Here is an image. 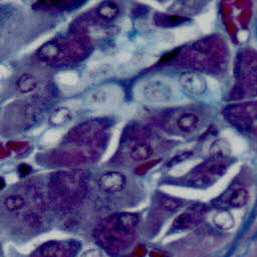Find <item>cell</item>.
Returning <instances> with one entry per match:
<instances>
[{
  "label": "cell",
  "instance_id": "27",
  "mask_svg": "<svg viewBox=\"0 0 257 257\" xmlns=\"http://www.w3.org/2000/svg\"><path fill=\"white\" fill-rule=\"evenodd\" d=\"M25 143H21V142H10L9 144H7V147L11 150H16V151H20L22 149H24L25 147Z\"/></svg>",
  "mask_w": 257,
  "mask_h": 257
},
{
  "label": "cell",
  "instance_id": "8",
  "mask_svg": "<svg viewBox=\"0 0 257 257\" xmlns=\"http://www.w3.org/2000/svg\"><path fill=\"white\" fill-rule=\"evenodd\" d=\"M97 185L105 193H117L125 187L126 177L117 171H107L98 177Z\"/></svg>",
  "mask_w": 257,
  "mask_h": 257
},
{
  "label": "cell",
  "instance_id": "14",
  "mask_svg": "<svg viewBox=\"0 0 257 257\" xmlns=\"http://www.w3.org/2000/svg\"><path fill=\"white\" fill-rule=\"evenodd\" d=\"M199 121V116L195 112L186 111L179 115L176 120V124L179 131L184 133H190L198 126Z\"/></svg>",
  "mask_w": 257,
  "mask_h": 257
},
{
  "label": "cell",
  "instance_id": "29",
  "mask_svg": "<svg viewBox=\"0 0 257 257\" xmlns=\"http://www.w3.org/2000/svg\"><path fill=\"white\" fill-rule=\"evenodd\" d=\"M3 249H2V246H1V243H0V257H3Z\"/></svg>",
  "mask_w": 257,
  "mask_h": 257
},
{
  "label": "cell",
  "instance_id": "25",
  "mask_svg": "<svg viewBox=\"0 0 257 257\" xmlns=\"http://www.w3.org/2000/svg\"><path fill=\"white\" fill-rule=\"evenodd\" d=\"M160 160H150V161H147L145 162L144 164L140 165L138 168H136L135 170V174L139 175V176H143L145 175L146 173H148L151 169H153L158 163H159Z\"/></svg>",
  "mask_w": 257,
  "mask_h": 257
},
{
  "label": "cell",
  "instance_id": "9",
  "mask_svg": "<svg viewBox=\"0 0 257 257\" xmlns=\"http://www.w3.org/2000/svg\"><path fill=\"white\" fill-rule=\"evenodd\" d=\"M180 85L183 90L191 96H200L207 89L205 78L198 73H186L180 77Z\"/></svg>",
  "mask_w": 257,
  "mask_h": 257
},
{
  "label": "cell",
  "instance_id": "1",
  "mask_svg": "<svg viewBox=\"0 0 257 257\" xmlns=\"http://www.w3.org/2000/svg\"><path fill=\"white\" fill-rule=\"evenodd\" d=\"M52 193L57 201L68 204L80 200L85 192V182L76 171H61L51 176Z\"/></svg>",
  "mask_w": 257,
  "mask_h": 257
},
{
  "label": "cell",
  "instance_id": "19",
  "mask_svg": "<svg viewBox=\"0 0 257 257\" xmlns=\"http://www.w3.org/2000/svg\"><path fill=\"white\" fill-rule=\"evenodd\" d=\"M26 204V199L23 195L19 193L8 194L3 199V206L9 212H17L24 208Z\"/></svg>",
  "mask_w": 257,
  "mask_h": 257
},
{
  "label": "cell",
  "instance_id": "5",
  "mask_svg": "<svg viewBox=\"0 0 257 257\" xmlns=\"http://www.w3.org/2000/svg\"><path fill=\"white\" fill-rule=\"evenodd\" d=\"M81 244L76 240H50L37 250L39 257H75Z\"/></svg>",
  "mask_w": 257,
  "mask_h": 257
},
{
  "label": "cell",
  "instance_id": "4",
  "mask_svg": "<svg viewBox=\"0 0 257 257\" xmlns=\"http://www.w3.org/2000/svg\"><path fill=\"white\" fill-rule=\"evenodd\" d=\"M135 233H130L112 225L107 220L103 222L96 233V238L100 246L111 255L122 252L132 243Z\"/></svg>",
  "mask_w": 257,
  "mask_h": 257
},
{
  "label": "cell",
  "instance_id": "28",
  "mask_svg": "<svg viewBox=\"0 0 257 257\" xmlns=\"http://www.w3.org/2000/svg\"><path fill=\"white\" fill-rule=\"evenodd\" d=\"M4 185H5V182H4L3 178L0 177V190H2V188L4 187Z\"/></svg>",
  "mask_w": 257,
  "mask_h": 257
},
{
  "label": "cell",
  "instance_id": "16",
  "mask_svg": "<svg viewBox=\"0 0 257 257\" xmlns=\"http://www.w3.org/2000/svg\"><path fill=\"white\" fill-rule=\"evenodd\" d=\"M15 85L17 90L21 93H29L37 87L38 80L32 73L23 72L16 79Z\"/></svg>",
  "mask_w": 257,
  "mask_h": 257
},
{
  "label": "cell",
  "instance_id": "6",
  "mask_svg": "<svg viewBox=\"0 0 257 257\" xmlns=\"http://www.w3.org/2000/svg\"><path fill=\"white\" fill-rule=\"evenodd\" d=\"M229 121L242 130H255V103H246L240 106L230 107L224 112Z\"/></svg>",
  "mask_w": 257,
  "mask_h": 257
},
{
  "label": "cell",
  "instance_id": "7",
  "mask_svg": "<svg viewBox=\"0 0 257 257\" xmlns=\"http://www.w3.org/2000/svg\"><path fill=\"white\" fill-rule=\"evenodd\" d=\"M206 208L204 205H196L181 213L172 224V230L183 231L196 226L203 218Z\"/></svg>",
  "mask_w": 257,
  "mask_h": 257
},
{
  "label": "cell",
  "instance_id": "15",
  "mask_svg": "<svg viewBox=\"0 0 257 257\" xmlns=\"http://www.w3.org/2000/svg\"><path fill=\"white\" fill-rule=\"evenodd\" d=\"M128 153L134 161H148L153 155V149L146 142H138L131 147Z\"/></svg>",
  "mask_w": 257,
  "mask_h": 257
},
{
  "label": "cell",
  "instance_id": "10",
  "mask_svg": "<svg viewBox=\"0 0 257 257\" xmlns=\"http://www.w3.org/2000/svg\"><path fill=\"white\" fill-rule=\"evenodd\" d=\"M144 96L151 101L163 102L167 101L172 96L171 88L163 81L153 80L148 82L143 89Z\"/></svg>",
  "mask_w": 257,
  "mask_h": 257
},
{
  "label": "cell",
  "instance_id": "26",
  "mask_svg": "<svg viewBox=\"0 0 257 257\" xmlns=\"http://www.w3.org/2000/svg\"><path fill=\"white\" fill-rule=\"evenodd\" d=\"M25 221L28 225L33 226V227H36L39 225V218L33 212H28L25 214Z\"/></svg>",
  "mask_w": 257,
  "mask_h": 257
},
{
  "label": "cell",
  "instance_id": "3",
  "mask_svg": "<svg viewBox=\"0 0 257 257\" xmlns=\"http://www.w3.org/2000/svg\"><path fill=\"white\" fill-rule=\"evenodd\" d=\"M229 165L227 156L213 155L192 171L190 182L196 187H208L226 173Z\"/></svg>",
  "mask_w": 257,
  "mask_h": 257
},
{
  "label": "cell",
  "instance_id": "2",
  "mask_svg": "<svg viewBox=\"0 0 257 257\" xmlns=\"http://www.w3.org/2000/svg\"><path fill=\"white\" fill-rule=\"evenodd\" d=\"M224 55L222 54V49L218 48L216 41L214 39H203L195 42L183 54L182 57L189 62L198 64L201 66H210L217 70L224 65Z\"/></svg>",
  "mask_w": 257,
  "mask_h": 257
},
{
  "label": "cell",
  "instance_id": "11",
  "mask_svg": "<svg viewBox=\"0 0 257 257\" xmlns=\"http://www.w3.org/2000/svg\"><path fill=\"white\" fill-rule=\"evenodd\" d=\"M239 74L243 80H249L251 83H255V71H256V57L254 51L243 52L239 58Z\"/></svg>",
  "mask_w": 257,
  "mask_h": 257
},
{
  "label": "cell",
  "instance_id": "12",
  "mask_svg": "<svg viewBox=\"0 0 257 257\" xmlns=\"http://www.w3.org/2000/svg\"><path fill=\"white\" fill-rule=\"evenodd\" d=\"M107 221H109L114 226L122 229L123 231L135 233V230L139 224V216L135 213L124 212L107 218Z\"/></svg>",
  "mask_w": 257,
  "mask_h": 257
},
{
  "label": "cell",
  "instance_id": "23",
  "mask_svg": "<svg viewBox=\"0 0 257 257\" xmlns=\"http://www.w3.org/2000/svg\"><path fill=\"white\" fill-rule=\"evenodd\" d=\"M215 224L222 229H229L234 224V219L228 211H220L214 218Z\"/></svg>",
  "mask_w": 257,
  "mask_h": 257
},
{
  "label": "cell",
  "instance_id": "13",
  "mask_svg": "<svg viewBox=\"0 0 257 257\" xmlns=\"http://www.w3.org/2000/svg\"><path fill=\"white\" fill-rule=\"evenodd\" d=\"M62 54V44L59 41L51 40L38 49V55L42 60L53 61Z\"/></svg>",
  "mask_w": 257,
  "mask_h": 257
},
{
  "label": "cell",
  "instance_id": "18",
  "mask_svg": "<svg viewBox=\"0 0 257 257\" xmlns=\"http://www.w3.org/2000/svg\"><path fill=\"white\" fill-rule=\"evenodd\" d=\"M249 201V192L245 188H237L227 198V205L231 208H242Z\"/></svg>",
  "mask_w": 257,
  "mask_h": 257
},
{
  "label": "cell",
  "instance_id": "20",
  "mask_svg": "<svg viewBox=\"0 0 257 257\" xmlns=\"http://www.w3.org/2000/svg\"><path fill=\"white\" fill-rule=\"evenodd\" d=\"M74 3L72 1H39L34 4V7L42 11H62L71 8Z\"/></svg>",
  "mask_w": 257,
  "mask_h": 257
},
{
  "label": "cell",
  "instance_id": "21",
  "mask_svg": "<svg viewBox=\"0 0 257 257\" xmlns=\"http://www.w3.org/2000/svg\"><path fill=\"white\" fill-rule=\"evenodd\" d=\"M158 201L162 208L170 212H175L184 205V200L167 194H159Z\"/></svg>",
  "mask_w": 257,
  "mask_h": 257
},
{
  "label": "cell",
  "instance_id": "24",
  "mask_svg": "<svg viewBox=\"0 0 257 257\" xmlns=\"http://www.w3.org/2000/svg\"><path fill=\"white\" fill-rule=\"evenodd\" d=\"M187 20L186 17H182L179 15H167V14H159L156 17V23L158 25H178Z\"/></svg>",
  "mask_w": 257,
  "mask_h": 257
},
{
  "label": "cell",
  "instance_id": "17",
  "mask_svg": "<svg viewBox=\"0 0 257 257\" xmlns=\"http://www.w3.org/2000/svg\"><path fill=\"white\" fill-rule=\"evenodd\" d=\"M118 13H119L118 6L114 2H111V1L101 2L96 7V15L104 21L113 20L114 18L117 17Z\"/></svg>",
  "mask_w": 257,
  "mask_h": 257
},
{
  "label": "cell",
  "instance_id": "22",
  "mask_svg": "<svg viewBox=\"0 0 257 257\" xmlns=\"http://www.w3.org/2000/svg\"><path fill=\"white\" fill-rule=\"evenodd\" d=\"M71 116L70 110L66 107H58L57 109H55L51 115H50V122L52 124H62L64 122H66Z\"/></svg>",
  "mask_w": 257,
  "mask_h": 257
}]
</instances>
